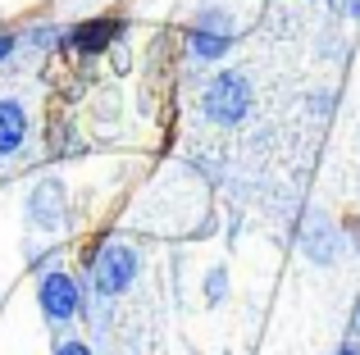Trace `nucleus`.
Here are the masks:
<instances>
[{"instance_id": "ddd939ff", "label": "nucleus", "mask_w": 360, "mask_h": 355, "mask_svg": "<svg viewBox=\"0 0 360 355\" xmlns=\"http://www.w3.org/2000/svg\"><path fill=\"white\" fill-rule=\"evenodd\" d=\"M338 355H360V347H356V342H347V347H338Z\"/></svg>"}, {"instance_id": "1a4fd4ad", "label": "nucleus", "mask_w": 360, "mask_h": 355, "mask_svg": "<svg viewBox=\"0 0 360 355\" xmlns=\"http://www.w3.org/2000/svg\"><path fill=\"white\" fill-rule=\"evenodd\" d=\"M18 46H23V36H18V32H9V27H0V64H5V60H14V51H18Z\"/></svg>"}, {"instance_id": "f257e3e1", "label": "nucleus", "mask_w": 360, "mask_h": 355, "mask_svg": "<svg viewBox=\"0 0 360 355\" xmlns=\"http://www.w3.org/2000/svg\"><path fill=\"white\" fill-rule=\"evenodd\" d=\"M233 41H238V23H233V14L219 9V5L196 9L187 32H183V46H187L192 60H224V55L233 51Z\"/></svg>"}, {"instance_id": "20e7f679", "label": "nucleus", "mask_w": 360, "mask_h": 355, "mask_svg": "<svg viewBox=\"0 0 360 355\" xmlns=\"http://www.w3.org/2000/svg\"><path fill=\"white\" fill-rule=\"evenodd\" d=\"M37 305H41V314L51 323H69L73 314H82V287L73 283L69 274L51 269V274L37 283Z\"/></svg>"}, {"instance_id": "9d476101", "label": "nucleus", "mask_w": 360, "mask_h": 355, "mask_svg": "<svg viewBox=\"0 0 360 355\" xmlns=\"http://www.w3.org/2000/svg\"><path fill=\"white\" fill-rule=\"evenodd\" d=\"M224 292H229V274H224V269H214V274L205 278V296H210V301H219Z\"/></svg>"}, {"instance_id": "4468645a", "label": "nucleus", "mask_w": 360, "mask_h": 355, "mask_svg": "<svg viewBox=\"0 0 360 355\" xmlns=\"http://www.w3.org/2000/svg\"><path fill=\"white\" fill-rule=\"evenodd\" d=\"M352 337H360V305H356V319H352Z\"/></svg>"}, {"instance_id": "7ed1b4c3", "label": "nucleus", "mask_w": 360, "mask_h": 355, "mask_svg": "<svg viewBox=\"0 0 360 355\" xmlns=\"http://www.w3.org/2000/svg\"><path fill=\"white\" fill-rule=\"evenodd\" d=\"M132 278H137V250L128 246V241H115L110 237L105 246L91 255V287H96L105 301H115L132 287Z\"/></svg>"}, {"instance_id": "0eeeda50", "label": "nucleus", "mask_w": 360, "mask_h": 355, "mask_svg": "<svg viewBox=\"0 0 360 355\" xmlns=\"http://www.w3.org/2000/svg\"><path fill=\"white\" fill-rule=\"evenodd\" d=\"M64 214H69V196H64V187L55 182V178H46V182H37L32 192H27V223L41 232H55L64 223Z\"/></svg>"}, {"instance_id": "423d86ee", "label": "nucleus", "mask_w": 360, "mask_h": 355, "mask_svg": "<svg viewBox=\"0 0 360 355\" xmlns=\"http://www.w3.org/2000/svg\"><path fill=\"white\" fill-rule=\"evenodd\" d=\"M301 250H306L315 264H338L342 250H347V237L328 214H310L306 228H301Z\"/></svg>"}, {"instance_id": "39448f33", "label": "nucleus", "mask_w": 360, "mask_h": 355, "mask_svg": "<svg viewBox=\"0 0 360 355\" xmlns=\"http://www.w3.org/2000/svg\"><path fill=\"white\" fill-rule=\"evenodd\" d=\"M119 36H123V23H119V18L96 14V18H82V23L64 27V32H60V46H64V51H73V55H105Z\"/></svg>"}, {"instance_id": "6e6552de", "label": "nucleus", "mask_w": 360, "mask_h": 355, "mask_svg": "<svg viewBox=\"0 0 360 355\" xmlns=\"http://www.w3.org/2000/svg\"><path fill=\"white\" fill-rule=\"evenodd\" d=\"M27 142V109L14 96L0 100V155H18Z\"/></svg>"}, {"instance_id": "9b49d317", "label": "nucleus", "mask_w": 360, "mask_h": 355, "mask_svg": "<svg viewBox=\"0 0 360 355\" xmlns=\"http://www.w3.org/2000/svg\"><path fill=\"white\" fill-rule=\"evenodd\" d=\"M328 9L338 18H360V0H328Z\"/></svg>"}, {"instance_id": "f03ea898", "label": "nucleus", "mask_w": 360, "mask_h": 355, "mask_svg": "<svg viewBox=\"0 0 360 355\" xmlns=\"http://www.w3.org/2000/svg\"><path fill=\"white\" fill-rule=\"evenodd\" d=\"M251 82H246V73H233V69H224V73H214L210 82H205V91H201V114L210 119V123H224V128H233V123H242L246 114H251Z\"/></svg>"}, {"instance_id": "f8f14e48", "label": "nucleus", "mask_w": 360, "mask_h": 355, "mask_svg": "<svg viewBox=\"0 0 360 355\" xmlns=\"http://www.w3.org/2000/svg\"><path fill=\"white\" fill-rule=\"evenodd\" d=\"M55 355H91V347L73 337V342H60V347H55Z\"/></svg>"}]
</instances>
